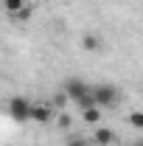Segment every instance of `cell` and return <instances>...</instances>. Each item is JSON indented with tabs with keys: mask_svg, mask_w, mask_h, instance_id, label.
Returning a JSON list of instances; mask_svg holds the SVG:
<instances>
[{
	"mask_svg": "<svg viewBox=\"0 0 143 146\" xmlns=\"http://www.w3.org/2000/svg\"><path fill=\"white\" fill-rule=\"evenodd\" d=\"M0 3H3V9H6L9 14H17L20 9H25V6H28V0H0Z\"/></svg>",
	"mask_w": 143,
	"mask_h": 146,
	"instance_id": "ba28073f",
	"label": "cell"
},
{
	"mask_svg": "<svg viewBox=\"0 0 143 146\" xmlns=\"http://www.w3.org/2000/svg\"><path fill=\"white\" fill-rule=\"evenodd\" d=\"M54 118H56L54 104H48V101H31L28 121H34V124H48V121H54Z\"/></svg>",
	"mask_w": 143,
	"mask_h": 146,
	"instance_id": "277c9868",
	"label": "cell"
},
{
	"mask_svg": "<svg viewBox=\"0 0 143 146\" xmlns=\"http://www.w3.org/2000/svg\"><path fill=\"white\" fill-rule=\"evenodd\" d=\"M68 146H90V138H84V135H70L68 138Z\"/></svg>",
	"mask_w": 143,
	"mask_h": 146,
	"instance_id": "30bf717a",
	"label": "cell"
},
{
	"mask_svg": "<svg viewBox=\"0 0 143 146\" xmlns=\"http://www.w3.org/2000/svg\"><path fill=\"white\" fill-rule=\"evenodd\" d=\"M90 143H95V146H112L115 143V132L109 127H95V132H93V138H90Z\"/></svg>",
	"mask_w": 143,
	"mask_h": 146,
	"instance_id": "5b68a950",
	"label": "cell"
},
{
	"mask_svg": "<svg viewBox=\"0 0 143 146\" xmlns=\"http://www.w3.org/2000/svg\"><path fill=\"white\" fill-rule=\"evenodd\" d=\"M81 45H84V51H87V54H101V48H104V39H101L98 34H84Z\"/></svg>",
	"mask_w": 143,
	"mask_h": 146,
	"instance_id": "8992f818",
	"label": "cell"
},
{
	"mask_svg": "<svg viewBox=\"0 0 143 146\" xmlns=\"http://www.w3.org/2000/svg\"><path fill=\"white\" fill-rule=\"evenodd\" d=\"M56 118H59V127H62V129H68V127H70V115H65V112H59Z\"/></svg>",
	"mask_w": 143,
	"mask_h": 146,
	"instance_id": "8fae6325",
	"label": "cell"
},
{
	"mask_svg": "<svg viewBox=\"0 0 143 146\" xmlns=\"http://www.w3.org/2000/svg\"><path fill=\"white\" fill-rule=\"evenodd\" d=\"M81 121H87V124H93V127H98V121H101V107H95V104L81 107Z\"/></svg>",
	"mask_w": 143,
	"mask_h": 146,
	"instance_id": "52a82bcc",
	"label": "cell"
},
{
	"mask_svg": "<svg viewBox=\"0 0 143 146\" xmlns=\"http://www.w3.org/2000/svg\"><path fill=\"white\" fill-rule=\"evenodd\" d=\"M28 112H31V101L25 96H11L9 98V118L11 121H17V124L28 121Z\"/></svg>",
	"mask_w": 143,
	"mask_h": 146,
	"instance_id": "3957f363",
	"label": "cell"
},
{
	"mask_svg": "<svg viewBox=\"0 0 143 146\" xmlns=\"http://www.w3.org/2000/svg\"><path fill=\"white\" fill-rule=\"evenodd\" d=\"M90 101L95 107H112L118 101V87L115 84H90Z\"/></svg>",
	"mask_w": 143,
	"mask_h": 146,
	"instance_id": "7a4b0ae2",
	"label": "cell"
},
{
	"mask_svg": "<svg viewBox=\"0 0 143 146\" xmlns=\"http://www.w3.org/2000/svg\"><path fill=\"white\" fill-rule=\"evenodd\" d=\"M65 98H68V101H76L79 107L93 104V101H90V84L81 82V79H68V82H65Z\"/></svg>",
	"mask_w": 143,
	"mask_h": 146,
	"instance_id": "6da1fadb",
	"label": "cell"
},
{
	"mask_svg": "<svg viewBox=\"0 0 143 146\" xmlns=\"http://www.w3.org/2000/svg\"><path fill=\"white\" fill-rule=\"evenodd\" d=\"M129 124L135 129H143V112L140 110H132V112H129Z\"/></svg>",
	"mask_w": 143,
	"mask_h": 146,
	"instance_id": "9c48e42d",
	"label": "cell"
},
{
	"mask_svg": "<svg viewBox=\"0 0 143 146\" xmlns=\"http://www.w3.org/2000/svg\"><path fill=\"white\" fill-rule=\"evenodd\" d=\"M132 146H143V141H135V143H132Z\"/></svg>",
	"mask_w": 143,
	"mask_h": 146,
	"instance_id": "7c38bea8",
	"label": "cell"
}]
</instances>
